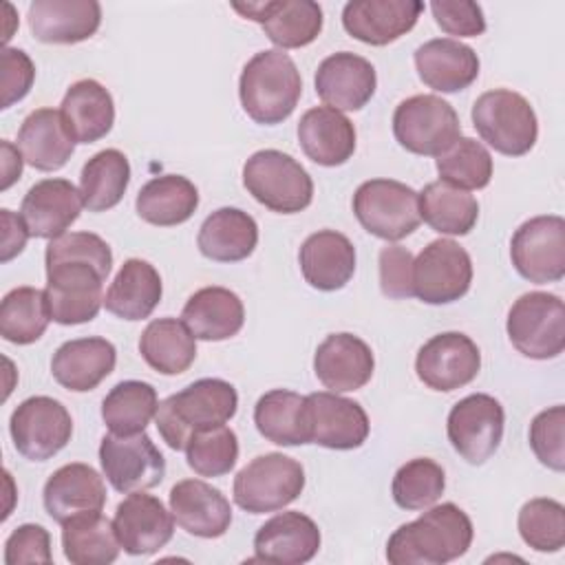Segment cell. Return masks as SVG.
<instances>
[{"label":"cell","instance_id":"cell-41","mask_svg":"<svg viewBox=\"0 0 565 565\" xmlns=\"http://www.w3.org/2000/svg\"><path fill=\"white\" fill-rule=\"evenodd\" d=\"M419 216L435 232L466 236L479 218V203L468 190L433 181L419 192Z\"/></svg>","mask_w":565,"mask_h":565},{"label":"cell","instance_id":"cell-36","mask_svg":"<svg viewBox=\"0 0 565 565\" xmlns=\"http://www.w3.org/2000/svg\"><path fill=\"white\" fill-rule=\"evenodd\" d=\"M163 294L161 276L148 260L128 258L113 278L104 307L121 320H143L159 305Z\"/></svg>","mask_w":565,"mask_h":565},{"label":"cell","instance_id":"cell-45","mask_svg":"<svg viewBox=\"0 0 565 565\" xmlns=\"http://www.w3.org/2000/svg\"><path fill=\"white\" fill-rule=\"evenodd\" d=\"M439 181L459 190H481L492 179V157L488 148L472 139L459 137L444 154L437 157Z\"/></svg>","mask_w":565,"mask_h":565},{"label":"cell","instance_id":"cell-23","mask_svg":"<svg viewBox=\"0 0 565 565\" xmlns=\"http://www.w3.org/2000/svg\"><path fill=\"white\" fill-rule=\"evenodd\" d=\"M320 550V530L302 512L289 510L265 521L254 534V561L278 565L309 563Z\"/></svg>","mask_w":565,"mask_h":565},{"label":"cell","instance_id":"cell-20","mask_svg":"<svg viewBox=\"0 0 565 565\" xmlns=\"http://www.w3.org/2000/svg\"><path fill=\"white\" fill-rule=\"evenodd\" d=\"M316 95L335 110L364 108L377 88L375 66L351 51H340L318 64Z\"/></svg>","mask_w":565,"mask_h":565},{"label":"cell","instance_id":"cell-48","mask_svg":"<svg viewBox=\"0 0 565 565\" xmlns=\"http://www.w3.org/2000/svg\"><path fill=\"white\" fill-rule=\"evenodd\" d=\"M188 466L199 477H223L238 459V437L230 426L196 433L185 446Z\"/></svg>","mask_w":565,"mask_h":565},{"label":"cell","instance_id":"cell-6","mask_svg":"<svg viewBox=\"0 0 565 565\" xmlns=\"http://www.w3.org/2000/svg\"><path fill=\"white\" fill-rule=\"evenodd\" d=\"M245 190L267 210L296 214L311 205L313 181L309 172L282 150H258L243 166Z\"/></svg>","mask_w":565,"mask_h":565},{"label":"cell","instance_id":"cell-7","mask_svg":"<svg viewBox=\"0 0 565 565\" xmlns=\"http://www.w3.org/2000/svg\"><path fill=\"white\" fill-rule=\"evenodd\" d=\"M305 490V468L282 452L254 457L234 477V503L249 514L276 512L296 501Z\"/></svg>","mask_w":565,"mask_h":565},{"label":"cell","instance_id":"cell-27","mask_svg":"<svg viewBox=\"0 0 565 565\" xmlns=\"http://www.w3.org/2000/svg\"><path fill=\"white\" fill-rule=\"evenodd\" d=\"M102 7L95 0H35L29 4V29L44 44H77L95 35Z\"/></svg>","mask_w":565,"mask_h":565},{"label":"cell","instance_id":"cell-22","mask_svg":"<svg viewBox=\"0 0 565 565\" xmlns=\"http://www.w3.org/2000/svg\"><path fill=\"white\" fill-rule=\"evenodd\" d=\"M82 207V194L68 179H42L24 194L20 216L31 236L53 241L66 234Z\"/></svg>","mask_w":565,"mask_h":565},{"label":"cell","instance_id":"cell-32","mask_svg":"<svg viewBox=\"0 0 565 565\" xmlns=\"http://www.w3.org/2000/svg\"><path fill=\"white\" fill-rule=\"evenodd\" d=\"M60 115L75 143H93L110 132L115 102L97 79H77L68 86L60 104Z\"/></svg>","mask_w":565,"mask_h":565},{"label":"cell","instance_id":"cell-44","mask_svg":"<svg viewBox=\"0 0 565 565\" xmlns=\"http://www.w3.org/2000/svg\"><path fill=\"white\" fill-rule=\"evenodd\" d=\"M51 311L46 291L38 287H15L0 305V335L13 344H33L49 327Z\"/></svg>","mask_w":565,"mask_h":565},{"label":"cell","instance_id":"cell-1","mask_svg":"<svg viewBox=\"0 0 565 565\" xmlns=\"http://www.w3.org/2000/svg\"><path fill=\"white\" fill-rule=\"evenodd\" d=\"M51 320L64 327L90 322L104 305V280L113 267L110 245L93 232L53 238L44 252Z\"/></svg>","mask_w":565,"mask_h":565},{"label":"cell","instance_id":"cell-26","mask_svg":"<svg viewBox=\"0 0 565 565\" xmlns=\"http://www.w3.org/2000/svg\"><path fill=\"white\" fill-rule=\"evenodd\" d=\"M42 501L46 514L55 523H66L86 512H102L106 503V486L88 463H66L57 468L44 483Z\"/></svg>","mask_w":565,"mask_h":565},{"label":"cell","instance_id":"cell-25","mask_svg":"<svg viewBox=\"0 0 565 565\" xmlns=\"http://www.w3.org/2000/svg\"><path fill=\"white\" fill-rule=\"evenodd\" d=\"M168 503L177 525L192 536L218 539L230 530V501L218 488L201 479H183L174 483Z\"/></svg>","mask_w":565,"mask_h":565},{"label":"cell","instance_id":"cell-16","mask_svg":"<svg viewBox=\"0 0 565 565\" xmlns=\"http://www.w3.org/2000/svg\"><path fill=\"white\" fill-rule=\"evenodd\" d=\"M305 428L309 444L331 450L360 448L369 437L366 411L333 391L305 395Z\"/></svg>","mask_w":565,"mask_h":565},{"label":"cell","instance_id":"cell-18","mask_svg":"<svg viewBox=\"0 0 565 565\" xmlns=\"http://www.w3.org/2000/svg\"><path fill=\"white\" fill-rule=\"evenodd\" d=\"M234 11L263 26L265 35L282 49L311 44L322 31V7L313 0H265L234 2Z\"/></svg>","mask_w":565,"mask_h":565},{"label":"cell","instance_id":"cell-49","mask_svg":"<svg viewBox=\"0 0 565 565\" xmlns=\"http://www.w3.org/2000/svg\"><path fill=\"white\" fill-rule=\"evenodd\" d=\"M530 448L550 470H565V408L561 404L541 411L532 419Z\"/></svg>","mask_w":565,"mask_h":565},{"label":"cell","instance_id":"cell-33","mask_svg":"<svg viewBox=\"0 0 565 565\" xmlns=\"http://www.w3.org/2000/svg\"><path fill=\"white\" fill-rule=\"evenodd\" d=\"M181 320L196 340L221 342L236 335L245 322L243 300L225 287H203L183 305Z\"/></svg>","mask_w":565,"mask_h":565},{"label":"cell","instance_id":"cell-28","mask_svg":"<svg viewBox=\"0 0 565 565\" xmlns=\"http://www.w3.org/2000/svg\"><path fill=\"white\" fill-rule=\"evenodd\" d=\"M117 349L110 340L90 335L75 338L57 347L51 360L55 382L73 393H86L99 386L115 369Z\"/></svg>","mask_w":565,"mask_h":565},{"label":"cell","instance_id":"cell-9","mask_svg":"<svg viewBox=\"0 0 565 565\" xmlns=\"http://www.w3.org/2000/svg\"><path fill=\"white\" fill-rule=\"evenodd\" d=\"M353 214L369 234L402 241L422 223L419 194L395 179H369L353 194Z\"/></svg>","mask_w":565,"mask_h":565},{"label":"cell","instance_id":"cell-21","mask_svg":"<svg viewBox=\"0 0 565 565\" xmlns=\"http://www.w3.org/2000/svg\"><path fill=\"white\" fill-rule=\"evenodd\" d=\"M422 11L419 0H351L342 9V26L364 44L386 46L406 35Z\"/></svg>","mask_w":565,"mask_h":565},{"label":"cell","instance_id":"cell-8","mask_svg":"<svg viewBox=\"0 0 565 565\" xmlns=\"http://www.w3.org/2000/svg\"><path fill=\"white\" fill-rule=\"evenodd\" d=\"M505 331L521 355L530 360L558 358L565 349V305L556 294H523L508 311Z\"/></svg>","mask_w":565,"mask_h":565},{"label":"cell","instance_id":"cell-2","mask_svg":"<svg viewBox=\"0 0 565 565\" xmlns=\"http://www.w3.org/2000/svg\"><path fill=\"white\" fill-rule=\"evenodd\" d=\"M472 536V521L459 505H433L388 536L386 561L391 565H444L463 556Z\"/></svg>","mask_w":565,"mask_h":565},{"label":"cell","instance_id":"cell-39","mask_svg":"<svg viewBox=\"0 0 565 565\" xmlns=\"http://www.w3.org/2000/svg\"><path fill=\"white\" fill-rule=\"evenodd\" d=\"M119 541L102 512H86L62 523V550L73 565H108L119 556Z\"/></svg>","mask_w":565,"mask_h":565},{"label":"cell","instance_id":"cell-38","mask_svg":"<svg viewBox=\"0 0 565 565\" xmlns=\"http://www.w3.org/2000/svg\"><path fill=\"white\" fill-rule=\"evenodd\" d=\"M139 353L157 373L179 375L196 358V338L183 320L157 318L141 331Z\"/></svg>","mask_w":565,"mask_h":565},{"label":"cell","instance_id":"cell-54","mask_svg":"<svg viewBox=\"0 0 565 565\" xmlns=\"http://www.w3.org/2000/svg\"><path fill=\"white\" fill-rule=\"evenodd\" d=\"M0 221H2V263H9L13 256H18L24 249L26 238L31 234H29L22 216L13 214L7 207L0 210Z\"/></svg>","mask_w":565,"mask_h":565},{"label":"cell","instance_id":"cell-15","mask_svg":"<svg viewBox=\"0 0 565 565\" xmlns=\"http://www.w3.org/2000/svg\"><path fill=\"white\" fill-rule=\"evenodd\" d=\"M99 463L108 483L124 494L154 488L166 477V459L146 430L135 435H104Z\"/></svg>","mask_w":565,"mask_h":565},{"label":"cell","instance_id":"cell-34","mask_svg":"<svg viewBox=\"0 0 565 565\" xmlns=\"http://www.w3.org/2000/svg\"><path fill=\"white\" fill-rule=\"evenodd\" d=\"M18 148L29 166L42 172H53L66 166L75 150L60 110L38 108L29 113L18 130Z\"/></svg>","mask_w":565,"mask_h":565},{"label":"cell","instance_id":"cell-37","mask_svg":"<svg viewBox=\"0 0 565 565\" xmlns=\"http://www.w3.org/2000/svg\"><path fill=\"white\" fill-rule=\"evenodd\" d=\"M199 207L196 185L181 174H161L141 185L135 210L141 221L157 227L185 223Z\"/></svg>","mask_w":565,"mask_h":565},{"label":"cell","instance_id":"cell-10","mask_svg":"<svg viewBox=\"0 0 565 565\" xmlns=\"http://www.w3.org/2000/svg\"><path fill=\"white\" fill-rule=\"evenodd\" d=\"M393 135L413 154L439 157L461 137V124L446 99L437 95H413L397 104Z\"/></svg>","mask_w":565,"mask_h":565},{"label":"cell","instance_id":"cell-17","mask_svg":"<svg viewBox=\"0 0 565 565\" xmlns=\"http://www.w3.org/2000/svg\"><path fill=\"white\" fill-rule=\"evenodd\" d=\"M481 369V353L472 338L446 331L424 342L415 358V373L433 391L450 393L470 384Z\"/></svg>","mask_w":565,"mask_h":565},{"label":"cell","instance_id":"cell-31","mask_svg":"<svg viewBox=\"0 0 565 565\" xmlns=\"http://www.w3.org/2000/svg\"><path fill=\"white\" fill-rule=\"evenodd\" d=\"M298 141L313 163L335 168L347 163L355 152V126L344 113L316 106L300 117Z\"/></svg>","mask_w":565,"mask_h":565},{"label":"cell","instance_id":"cell-47","mask_svg":"<svg viewBox=\"0 0 565 565\" xmlns=\"http://www.w3.org/2000/svg\"><path fill=\"white\" fill-rule=\"evenodd\" d=\"M519 534L536 552H558L565 545V508L556 499L536 497L519 510Z\"/></svg>","mask_w":565,"mask_h":565},{"label":"cell","instance_id":"cell-43","mask_svg":"<svg viewBox=\"0 0 565 565\" xmlns=\"http://www.w3.org/2000/svg\"><path fill=\"white\" fill-rule=\"evenodd\" d=\"M159 399L152 384L141 380H124L115 384L102 402V419L115 435L143 433L157 415Z\"/></svg>","mask_w":565,"mask_h":565},{"label":"cell","instance_id":"cell-55","mask_svg":"<svg viewBox=\"0 0 565 565\" xmlns=\"http://www.w3.org/2000/svg\"><path fill=\"white\" fill-rule=\"evenodd\" d=\"M0 148H2V190H9L22 174L24 157L7 139H2Z\"/></svg>","mask_w":565,"mask_h":565},{"label":"cell","instance_id":"cell-53","mask_svg":"<svg viewBox=\"0 0 565 565\" xmlns=\"http://www.w3.org/2000/svg\"><path fill=\"white\" fill-rule=\"evenodd\" d=\"M0 64H2V106L0 108H9L29 95L35 79V64L22 49H13V46L2 49Z\"/></svg>","mask_w":565,"mask_h":565},{"label":"cell","instance_id":"cell-50","mask_svg":"<svg viewBox=\"0 0 565 565\" xmlns=\"http://www.w3.org/2000/svg\"><path fill=\"white\" fill-rule=\"evenodd\" d=\"M430 11L439 29L448 35L477 38L486 31V15L481 4L470 0H433Z\"/></svg>","mask_w":565,"mask_h":565},{"label":"cell","instance_id":"cell-35","mask_svg":"<svg viewBox=\"0 0 565 565\" xmlns=\"http://www.w3.org/2000/svg\"><path fill=\"white\" fill-rule=\"evenodd\" d=\"M196 245L214 263H238L256 249L258 225L238 207H218L201 223Z\"/></svg>","mask_w":565,"mask_h":565},{"label":"cell","instance_id":"cell-12","mask_svg":"<svg viewBox=\"0 0 565 565\" xmlns=\"http://www.w3.org/2000/svg\"><path fill=\"white\" fill-rule=\"evenodd\" d=\"M505 413L497 397L472 393L459 399L446 419L448 441L472 466L486 463L501 446Z\"/></svg>","mask_w":565,"mask_h":565},{"label":"cell","instance_id":"cell-52","mask_svg":"<svg viewBox=\"0 0 565 565\" xmlns=\"http://www.w3.org/2000/svg\"><path fill=\"white\" fill-rule=\"evenodd\" d=\"M51 534L38 523L18 525L4 541V563H51Z\"/></svg>","mask_w":565,"mask_h":565},{"label":"cell","instance_id":"cell-19","mask_svg":"<svg viewBox=\"0 0 565 565\" xmlns=\"http://www.w3.org/2000/svg\"><path fill=\"white\" fill-rule=\"evenodd\" d=\"M113 527L126 554L148 556L168 545L174 534V516L157 497L139 490L117 505Z\"/></svg>","mask_w":565,"mask_h":565},{"label":"cell","instance_id":"cell-51","mask_svg":"<svg viewBox=\"0 0 565 565\" xmlns=\"http://www.w3.org/2000/svg\"><path fill=\"white\" fill-rule=\"evenodd\" d=\"M413 254L402 245L380 249V287L386 298L404 300L413 296Z\"/></svg>","mask_w":565,"mask_h":565},{"label":"cell","instance_id":"cell-24","mask_svg":"<svg viewBox=\"0 0 565 565\" xmlns=\"http://www.w3.org/2000/svg\"><path fill=\"white\" fill-rule=\"evenodd\" d=\"M375 369L371 347L353 333L327 335L313 355V373L320 384L333 393L362 388Z\"/></svg>","mask_w":565,"mask_h":565},{"label":"cell","instance_id":"cell-11","mask_svg":"<svg viewBox=\"0 0 565 565\" xmlns=\"http://www.w3.org/2000/svg\"><path fill=\"white\" fill-rule=\"evenodd\" d=\"M9 433L15 450L24 459L46 461L71 441L73 419L60 399L33 395L11 413Z\"/></svg>","mask_w":565,"mask_h":565},{"label":"cell","instance_id":"cell-42","mask_svg":"<svg viewBox=\"0 0 565 565\" xmlns=\"http://www.w3.org/2000/svg\"><path fill=\"white\" fill-rule=\"evenodd\" d=\"M258 433L276 446L309 444L305 428V395L287 388H274L258 397L254 406Z\"/></svg>","mask_w":565,"mask_h":565},{"label":"cell","instance_id":"cell-29","mask_svg":"<svg viewBox=\"0 0 565 565\" xmlns=\"http://www.w3.org/2000/svg\"><path fill=\"white\" fill-rule=\"evenodd\" d=\"M415 68L419 79L439 93H457L479 77V57L475 49L452 38H435L415 49Z\"/></svg>","mask_w":565,"mask_h":565},{"label":"cell","instance_id":"cell-4","mask_svg":"<svg viewBox=\"0 0 565 565\" xmlns=\"http://www.w3.org/2000/svg\"><path fill=\"white\" fill-rule=\"evenodd\" d=\"M300 95V71L285 51H260L243 66L238 79V97L243 110L256 124H282L296 110Z\"/></svg>","mask_w":565,"mask_h":565},{"label":"cell","instance_id":"cell-5","mask_svg":"<svg viewBox=\"0 0 565 565\" xmlns=\"http://www.w3.org/2000/svg\"><path fill=\"white\" fill-rule=\"evenodd\" d=\"M470 115L479 137L505 157H523L536 143V113L521 93L508 88L486 90L472 104Z\"/></svg>","mask_w":565,"mask_h":565},{"label":"cell","instance_id":"cell-13","mask_svg":"<svg viewBox=\"0 0 565 565\" xmlns=\"http://www.w3.org/2000/svg\"><path fill=\"white\" fill-rule=\"evenodd\" d=\"M472 282L470 254L452 238L430 241L413 260V296L426 305H450Z\"/></svg>","mask_w":565,"mask_h":565},{"label":"cell","instance_id":"cell-46","mask_svg":"<svg viewBox=\"0 0 565 565\" xmlns=\"http://www.w3.org/2000/svg\"><path fill=\"white\" fill-rule=\"evenodd\" d=\"M444 468L428 457H417L397 468L391 494L402 510H426L444 494Z\"/></svg>","mask_w":565,"mask_h":565},{"label":"cell","instance_id":"cell-14","mask_svg":"<svg viewBox=\"0 0 565 565\" xmlns=\"http://www.w3.org/2000/svg\"><path fill=\"white\" fill-rule=\"evenodd\" d=\"M514 269L530 282H558L565 276V221L558 214L534 216L510 241Z\"/></svg>","mask_w":565,"mask_h":565},{"label":"cell","instance_id":"cell-40","mask_svg":"<svg viewBox=\"0 0 565 565\" xmlns=\"http://www.w3.org/2000/svg\"><path fill=\"white\" fill-rule=\"evenodd\" d=\"M130 183L128 157L117 148L93 154L79 174V194L88 212H106L115 207Z\"/></svg>","mask_w":565,"mask_h":565},{"label":"cell","instance_id":"cell-3","mask_svg":"<svg viewBox=\"0 0 565 565\" xmlns=\"http://www.w3.org/2000/svg\"><path fill=\"white\" fill-rule=\"evenodd\" d=\"M238 393L221 377H203L166 397L154 415L161 439L172 450H185L188 441L203 430L223 426L236 415Z\"/></svg>","mask_w":565,"mask_h":565},{"label":"cell","instance_id":"cell-30","mask_svg":"<svg viewBox=\"0 0 565 565\" xmlns=\"http://www.w3.org/2000/svg\"><path fill=\"white\" fill-rule=\"evenodd\" d=\"M298 263L305 280L318 291H338L355 274V247L335 230H318L305 238Z\"/></svg>","mask_w":565,"mask_h":565}]
</instances>
